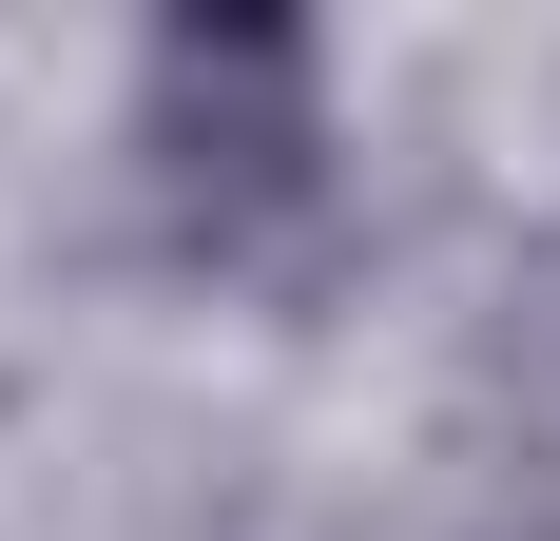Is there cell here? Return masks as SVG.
Returning <instances> with one entry per match:
<instances>
[{
    "instance_id": "1",
    "label": "cell",
    "mask_w": 560,
    "mask_h": 541,
    "mask_svg": "<svg viewBox=\"0 0 560 541\" xmlns=\"http://www.w3.org/2000/svg\"><path fill=\"white\" fill-rule=\"evenodd\" d=\"M136 194H155L174 270L271 290L329 232V58L310 20H174L136 58Z\"/></svg>"
},
{
    "instance_id": "2",
    "label": "cell",
    "mask_w": 560,
    "mask_h": 541,
    "mask_svg": "<svg viewBox=\"0 0 560 541\" xmlns=\"http://www.w3.org/2000/svg\"><path fill=\"white\" fill-rule=\"evenodd\" d=\"M522 541H560V522H522Z\"/></svg>"
}]
</instances>
